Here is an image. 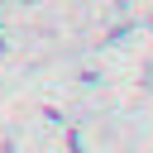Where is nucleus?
Listing matches in <instances>:
<instances>
[{
  "mask_svg": "<svg viewBox=\"0 0 153 153\" xmlns=\"http://www.w3.org/2000/svg\"><path fill=\"white\" fill-rule=\"evenodd\" d=\"M19 5H38V0H19Z\"/></svg>",
  "mask_w": 153,
  "mask_h": 153,
  "instance_id": "1",
  "label": "nucleus"
}]
</instances>
